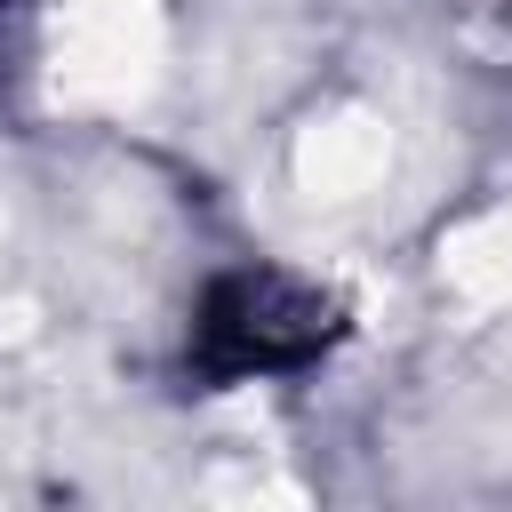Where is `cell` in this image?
<instances>
[{
	"mask_svg": "<svg viewBox=\"0 0 512 512\" xmlns=\"http://www.w3.org/2000/svg\"><path fill=\"white\" fill-rule=\"evenodd\" d=\"M336 304L288 272H224L208 280L192 312V376L208 384H248V376H296L336 344Z\"/></svg>",
	"mask_w": 512,
	"mask_h": 512,
	"instance_id": "cell-1",
	"label": "cell"
}]
</instances>
